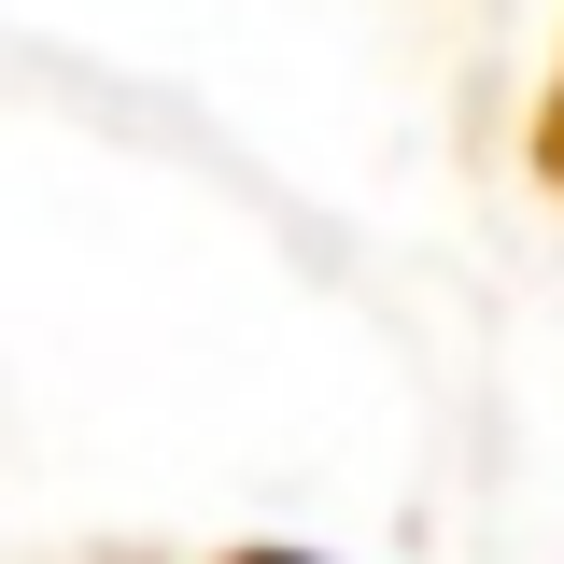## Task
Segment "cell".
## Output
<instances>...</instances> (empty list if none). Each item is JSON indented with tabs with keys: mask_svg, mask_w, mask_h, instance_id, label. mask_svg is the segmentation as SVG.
Returning a JSON list of instances; mask_svg holds the SVG:
<instances>
[{
	"mask_svg": "<svg viewBox=\"0 0 564 564\" xmlns=\"http://www.w3.org/2000/svg\"><path fill=\"white\" fill-rule=\"evenodd\" d=\"M269 564H282V551H269Z\"/></svg>",
	"mask_w": 564,
	"mask_h": 564,
	"instance_id": "cell-2",
	"label": "cell"
},
{
	"mask_svg": "<svg viewBox=\"0 0 564 564\" xmlns=\"http://www.w3.org/2000/svg\"><path fill=\"white\" fill-rule=\"evenodd\" d=\"M536 155H551V170H564V113H551V128H536Z\"/></svg>",
	"mask_w": 564,
	"mask_h": 564,
	"instance_id": "cell-1",
	"label": "cell"
}]
</instances>
